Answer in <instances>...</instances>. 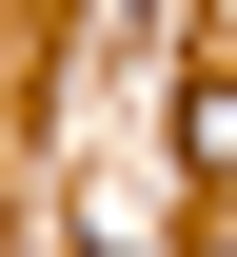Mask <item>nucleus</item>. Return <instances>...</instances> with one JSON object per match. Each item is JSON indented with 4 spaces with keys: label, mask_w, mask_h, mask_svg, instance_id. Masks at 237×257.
Segmentation results:
<instances>
[{
    "label": "nucleus",
    "mask_w": 237,
    "mask_h": 257,
    "mask_svg": "<svg viewBox=\"0 0 237 257\" xmlns=\"http://www.w3.org/2000/svg\"><path fill=\"white\" fill-rule=\"evenodd\" d=\"M178 139H198V178H237V79H198V99H178Z\"/></svg>",
    "instance_id": "nucleus-1"
}]
</instances>
